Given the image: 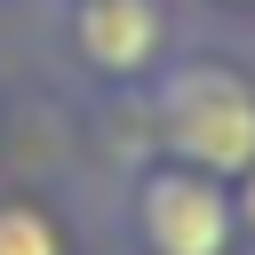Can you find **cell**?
<instances>
[{
  "label": "cell",
  "instance_id": "cell-1",
  "mask_svg": "<svg viewBox=\"0 0 255 255\" xmlns=\"http://www.w3.org/2000/svg\"><path fill=\"white\" fill-rule=\"evenodd\" d=\"M167 143L199 175L255 167V88L239 72H223V64L175 72V88H167Z\"/></svg>",
  "mask_w": 255,
  "mask_h": 255
},
{
  "label": "cell",
  "instance_id": "cell-4",
  "mask_svg": "<svg viewBox=\"0 0 255 255\" xmlns=\"http://www.w3.org/2000/svg\"><path fill=\"white\" fill-rule=\"evenodd\" d=\"M0 255H56L48 215H32V207H0Z\"/></svg>",
  "mask_w": 255,
  "mask_h": 255
},
{
  "label": "cell",
  "instance_id": "cell-5",
  "mask_svg": "<svg viewBox=\"0 0 255 255\" xmlns=\"http://www.w3.org/2000/svg\"><path fill=\"white\" fill-rule=\"evenodd\" d=\"M247 223H255V167H247Z\"/></svg>",
  "mask_w": 255,
  "mask_h": 255
},
{
  "label": "cell",
  "instance_id": "cell-2",
  "mask_svg": "<svg viewBox=\"0 0 255 255\" xmlns=\"http://www.w3.org/2000/svg\"><path fill=\"white\" fill-rule=\"evenodd\" d=\"M143 231L159 255H223L231 239V207L199 167H167L143 183Z\"/></svg>",
  "mask_w": 255,
  "mask_h": 255
},
{
  "label": "cell",
  "instance_id": "cell-3",
  "mask_svg": "<svg viewBox=\"0 0 255 255\" xmlns=\"http://www.w3.org/2000/svg\"><path fill=\"white\" fill-rule=\"evenodd\" d=\"M80 48H88V64H104V72L151 64V56H159V8H151V0H88V8H80Z\"/></svg>",
  "mask_w": 255,
  "mask_h": 255
}]
</instances>
